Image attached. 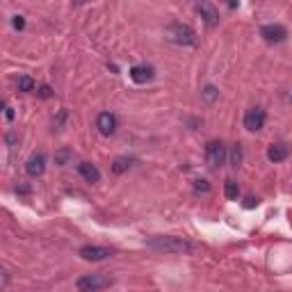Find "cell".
<instances>
[{
    "instance_id": "obj_1",
    "label": "cell",
    "mask_w": 292,
    "mask_h": 292,
    "mask_svg": "<svg viewBox=\"0 0 292 292\" xmlns=\"http://www.w3.org/2000/svg\"><path fill=\"white\" fill-rule=\"evenodd\" d=\"M146 247L155 251H162V253H194L197 247L187 242L183 238H173V235H160V238H151L146 240Z\"/></svg>"
},
{
    "instance_id": "obj_2",
    "label": "cell",
    "mask_w": 292,
    "mask_h": 292,
    "mask_svg": "<svg viewBox=\"0 0 292 292\" xmlns=\"http://www.w3.org/2000/svg\"><path fill=\"white\" fill-rule=\"evenodd\" d=\"M169 37H171V42L180 43V46H197V32L187 23H171L169 25Z\"/></svg>"
},
{
    "instance_id": "obj_3",
    "label": "cell",
    "mask_w": 292,
    "mask_h": 292,
    "mask_svg": "<svg viewBox=\"0 0 292 292\" xmlns=\"http://www.w3.org/2000/svg\"><path fill=\"white\" fill-rule=\"evenodd\" d=\"M228 153H226V146H224V142H219V139H210L208 144H206V162H208V167L217 169L221 167L224 162H226Z\"/></svg>"
},
{
    "instance_id": "obj_4",
    "label": "cell",
    "mask_w": 292,
    "mask_h": 292,
    "mask_svg": "<svg viewBox=\"0 0 292 292\" xmlns=\"http://www.w3.org/2000/svg\"><path fill=\"white\" fill-rule=\"evenodd\" d=\"M78 256L83 260H91V262H98V260H105V258H112L114 256V249H108V247H96V245H87L78 251Z\"/></svg>"
},
{
    "instance_id": "obj_5",
    "label": "cell",
    "mask_w": 292,
    "mask_h": 292,
    "mask_svg": "<svg viewBox=\"0 0 292 292\" xmlns=\"http://www.w3.org/2000/svg\"><path fill=\"white\" fill-rule=\"evenodd\" d=\"M260 37L267 43H281L288 39V30L281 23H269V25H262L260 28Z\"/></svg>"
},
{
    "instance_id": "obj_6",
    "label": "cell",
    "mask_w": 292,
    "mask_h": 292,
    "mask_svg": "<svg viewBox=\"0 0 292 292\" xmlns=\"http://www.w3.org/2000/svg\"><path fill=\"white\" fill-rule=\"evenodd\" d=\"M112 286V279H105V276H96V274H89V276H83L78 279L76 288L78 290H103V288H110Z\"/></svg>"
},
{
    "instance_id": "obj_7",
    "label": "cell",
    "mask_w": 292,
    "mask_h": 292,
    "mask_svg": "<svg viewBox=\"0 0 292 292\" xmlns=\"http://www.w3.org/2000/svg\"><path fill=\"white\" fill-rule=\"evenodd\" d=\"M265 119H267L265 110L262 108H251V110H247V114H245V128L249 132H258V130H262Z\"/></svg>"
},
{
    "instance_id": "obj_8",
    "label": "cell",
    "mask_w": 292,
    "mask_h": 292,
    "mask_svg": "<svg viewBox=\"0 0 292 292\" xmlns=\"http://www.w3.org/2000/svg\"><path fill=\"white\" fill-rule=\"evenodd\" d=\"M197 12L203 18V23L210 25V28H215L219 23V14H217V9L210 5L208 0H197Z\"/></svg>"
},
{
    "instance_id": "obj_9",
    "label": "cell",
    "mask_w": 292,
    "mask_h": 292,
    "mask_svg": "<svg viewBox=\"0 0 292 292\" xmlns=\"http://www.w3.org/2000/svg\"><path fill=\"white\" fill-rule=\"evenodd\" d=\"M117 117H114L112 112H101L98 114V119H96V128H98V132L101 135H105V137H110V135H114L117 132Z\"/></svg>"
},
{
    "instance_id": "obj_10",
    "label": "cell",
    "mask_w": 292,
    "mask_h": 292,
    "mask_svg": "<svg viewBox=\"0 0 292 292\" xmlns=\"http://www.w3.org/2000/svg\"><path fill=\"white\" fill-rule=\"evenodd\" d=\"M25 171H28V176H32V178H39V176L46 171V155L32 153L30 158H28V162H25Z\"/></svg>"
},
{
    "instance_id": "obj_11",
    "label": "cell",
    "mask_w": 292,
    "mask_h": 292,
    "mask_svg": "<svg viewBox=\"0 0 292 292\" xmlns=\"http://www.w3.org/2000/svg\"><path fill=\"white\" fill-rule=\"evenodd\" d=\"M155 78V69L149 64H135L130 69V80L137 84H144V83H151Z\"/></svg>"
},
{
    "instance_id": "obj_12",
    "label": "cell",
    "mask_w": 292,
    "mask_h": 292,
    "mask_svg": "<svg viewBox=\"0 0 292 292\" xmlns=\"http://www.w3.org/2000/svg\"><path fill=\"white\" fill-rule=\"evenodd\" d=\"M78 171H80V176H83L87 183H98V180H101V171H98V167L91 165V162H80V165H78Z\"/></svg>"
},
{
    "instance_id": "obj_13",
    "label": "cell",
    "mask_w": 292,
    "mask_h": 292,
    "mask_svg": "<svg viewBox=\"0 0 292 292\" xmlns=\"http://www.w3.org/2000/svg\"><path fill=\"white\" fill-rule=\"evenodd\" d=\"M288 155H290V151H288L286 144H272V146L267 149V160L274 162V165L276 162H283Z\"/></svg>"
},
{
    "instance_id": "obj_14",
    "label": "cell",
    "mask_w": 292,
    "mask_h": 292,
    "mask_svg": "<svg viewBox=\"0 0 292 292\" xmlns=\"http://www.w3.org/2000/svg\"><path fill=\"white\" fill-rule=\"evenodd\" d=\"M224 194H226L228 201H238V197H240V187H238V183H235L233 178H228L226 183H224Z\"/></svg>"
},
{
    "instance_id": "obj_15",
    "label": "cell",
    "mask_w": 292,
    "mask_h": 292,
    "mask_svg": "<svg viewBox=\"0 0 292 292\" xmlns=\"http://www.w3.org/2000/svg\"><path fill=\"white\" fill-rule=\"evenodd\" d=\"M73 158H76V153H73L71 149H62V151H57V153H55V162H57L60 167H66V165H69Z\"/></svg>"
},
{
    "instance_id": "obj_16",
    "label": "cell",
    "mask_w": 292,
    "mask_h": 292,
    "mask_svg": "<svg viewBox=\"0 0 292 292\" xmlns=\"http://www.w3.org/2000/svg\"><path fill=\"white\" fill-rule=\"evenodd\" d=\"M16 87L18 91H25V94H30V91H35V80H32L30 76H21L16 80Z\"/></svg>"
},
{
    "instance_id": "obj_17",
    "label": "cell",
    "mask_w": 292,
    "mask_h": 292,
    "mask_svg": "<svg viewBox=\"0 0 292 292\" xmlns=\"http://www.w3.org/2000/svg\"><path fill=\"white\" fill-rule=\"evenodd\" d=\"M201 98L206 103H215L217 98H219V91H217V87H212V84H206L201 91Z\"/></svg>"
},
{
    "instance_id": "obj_18",
    "label": "cell",
    "mask_w": 292,
    "mask_h": 292,
    "mask_svg": "<svg viewBox=\"0 0 292 292\" xmlns=\"http://www.w3.org/2000/svg\"><path fill=\"white\" fill-rule=\"evenodd\" d=\"M130 158H117V160L112 162V171L119 176V173H124V171H128V167H130Z\"/></svg>"
},
{
    "instance_id": "obj_19",
    "label": "cell",
    "mask_w": 292,
    "mask_h": 292,
    "mask_svg": "<svg viewBox=\"0 0 292 292\" xmlns=\"http://www.w3.org/2000/svg\"><path fill=\"white\" fill-rule=\"evenodd\" d=\"M228 160H231V167H240V165H242V146H240V144H233Z\"/></svg>"
},
{
    "instance_id": "obj_20",
    "label": "cell",
    "mask_w": 292,
    "mask_h": 292,
    "mask_svg": "<svg viewBox=\"0 0 292 292\" xmlns=\"http://www.w3.org/2000/svg\"><path fill=\"white\" fill-rule=\"evenodd\" d=\"M194 192H197V194H208L210 192V183L208 180H194Z\"/></svg>"
},
{
    "instance_id": "obj_21",
    "label": "cell",
    "mask_w": 292,
    "mask_h": 292,
    "mask_svg": "<svg viewBox=\"0 0 292 292\" xmlns=\"http://www.w3.org/2000/svg\"><path fill=\"white\" fill-rule=\"evenodd\" d=\"M37 94H39V98H50V96H53V89H50L48 84H42V87H39V91H37Z\"/></svg>"
},
{
    "instance_id": "obj_22",
    "label": "cell",
    "mask_w": 292,
    "mask_h": 292,
    "mask_svg": "<svg viewBox=\"0 0 292 292\" xmlns=\"http://www.w3.org/2000/svg\"><path fill=\"white\" fill-rule=\"evenodd\" d=\"M12 25L16 28V30H23V28H25V18L23 16H14L12 18Z\"/></svg>"
},
{
    "instance_id": "obj_23",
    "label": "cell",
    "mask_w": 292,
    "mask_h": 292,
    "mask_svg": "<svg viewBox=\"0 0 292 292\" xmlns=\"http://www.w3.org/2000/svg\"><path fill=\"white\" fill-rule=\"evenodd\" d=\"M5 117H7V121H12V119H14V110L9 108L7 103H5Z\"/></svg>"
},
{
    "instance_id": "obj_24",
    "label": "cell",
    "mask_w": 292,
    "mask_h": 292,
    "mask_svg": "<svg viewBox=\"0 0 292 292\" xmlns=\"http://www.w3.org/2000/svg\"><path fill=\"white\" fill-rule=\"evenodd\" d=\"M253 206H258V199L249 197V199H247V208H253Z\"/></svg>"
},
{
    "instance_id": "obj_25",
    "label": "cell",
    "mask_w": 292,
    "mask_h": 292,
    "mask_svg": "<svg viewBox=\"0 0 292 292\" xmlns=\"http://www.w3.org/2000/svg\"><path fill=\"white\" fill-rule=\"evenodd\" d=\"M228 5H231V7H235V5H238V0H228Z\"/></svg>"
},
{
    "instance_id": "obj_26",
    "label": "cell",
    "mask_w": 292,
    "mask_h": 292,
    "mask_svg": "<svg viewBox=\"0 0 292 292\" xmlns=\"http://www.w3.org/2000/svg\"><path fill=\"white\" fill-rule=\"evenodd\" d=\"M73 2H76V5H83V2H87V0H73Z\"/></svg>"
}]
</instances>
